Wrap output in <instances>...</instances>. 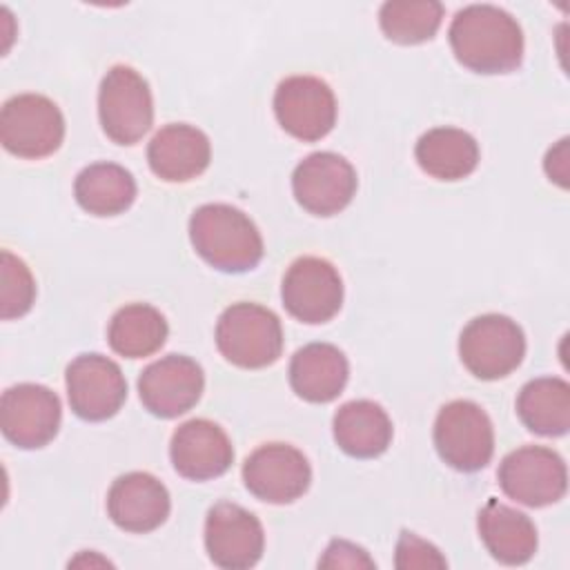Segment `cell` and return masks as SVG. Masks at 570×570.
<instances>
[{
  "instance_id": "cell-4",
  "label": "cell",
  "mask_w": 570,
  "mask_h": 570,
  "mask_svg": "<svg viewBox=\"0 0 570 570\" xmlns=\"http://www.w3.org/2000/svg\"><path fill=\"white\" fill-rule=\"evenodd\" d=\"M459 356L476 379H503L514 372L525 356L523 330L503 314L476 316L459 336Z\"/></svg>"
},
{
  "instance_id": "cell-5",
  "label": "cell",
  "mask_w": 570,
  "mask_h": 570,
  "mask_svg": "<svg viewBox=\"0 0 570 570\" xmlns=\"http://www.w3.org/2000/svg\"><path fill=\"white\" fill-rule=\"evenodd\" d=\"M434 445L450 468L476 472L485 468L494 454L492 421L474 401H452L436 414Z\"/></svg>"
},
{
  "instance_id": "cell-13",
  "label": "cell",
  "mask_w": 570,
  "mask_h": 570,
  "mask_svg": "<svg viewBox=\"0 0 570 570\" xmlns=\"http://www.w3.org/2000/svg\"><path fill=\"white\" fill-rule=\"evenodd\" d=\"M69 405L85 421L111 419L127 399V381L116 361L102 354H80L65 374Z\"/></svg>"
},
{
  "instance_id": "cell-12",
  "label": "cell",
  "mask_w": 570,
  "mask_h": 570,
  "mask_svg": "<svg viewBox=\"0 0 570 570\" xmlns=\"http://www.w3.org/2000/svg\"><path fill=\"white\" fill-rule=\"evenodd\" d=\"M245 488L267 503H292L312 483V468L301 450L287 443H265L243 463Z\"/></svg>"
},
{
  "instance_id": "cell-18",
  "label": "cell",
  "mask_w": 570,
  "mask_h": 570,
  "mask_svg": "<svg viewBox=\"0 0 570 570\" xmlns=\"http://www.w3.org/2000/svg\"><path fill=\"white\" fill-rule=\"evenodd\" d=\"M169 492L149 472H127L118 476L107 494L111 521L127 532H151L169 517Z\"/></svg>"
},
{
  "instance_id": "cell-11",
  "label": "cell",
  "mask_w": 570,
  "mask_h": 570,
  "mask_svg": "<svg viewBox=\"0 0 570 570\" xmlns=\"http://www.w3.org/2000/svg\"><path fill=\"white\" fill-rule=\"evenodd\" d=\"M62 419L60 399L45 385L20 383L2 392V434L22 450H36L53 441Z\"/></svg>"
},
{
  "instance_id": "cell-1",
  "label": "cell",
  "mask_w": 570,
  "mask_h": 570,
  "mask_svg": "<svg viewBox=\"0 0 570 570\" xmlns=\"http://www.w3.org/2000/svg\"><path fill=\"white\" fill-rule=\"evenodd\" d=\"M448 38L454 58L476 73H508L523 58L519 22L494 4H470L456 11Z\"/></svg>"
},
{
  "instance_id": "cell-29",
  "label": "cell",
  "mask_w": 570,
  "mask_h": 570,
  "mask_svg": "<svg viewBox=\"0 0 570 570\" xmlns=\"http://www.w3.org/2000/svg\"><path fill=\"white\" fill-rule=\"evenodd\" d=\"M394 563L396 568H445L448 566L443 554L432 543L416 537L414 532H401Z\"/></svg>"
},
{
  "instance_id": "cell-28",
  "label": "cell",
  "mask_w": 570,
  "mask_h": 570,
  "mask_svg": "<svg viewBox=\"0 0 570 570\" xmlns=\"http://www.w3.org/2000/svg\"><path fill=\"white\" fill-rule=\"evenodd\" d=\"M36 301V283L18 256L9 249L0 254V316L4 321L24 316Z\"/></svg>"
},
{
  "instance_id": "cell-26",
  "label": "cell",
  "mask_w": 570,
  "mask_h": 570,
  "mask_svg": "<svg viewBox=\"0 0 570 570\" xmlns=\"http://www.w3.org/2000/svg\"><path fill=\"white\" fill-rule=\"evenodd\" d=\"M167 332V321L156 307L129 303L111 316L107 341L125 358H145L165 345Z\"/></svg>"
},
{
  "instance_id": "cell-8",
  "label": "cell",
  "mask_w": 570,
  "mask_h": 570,
  "mask_svg": "<svg viewBox=\"0 0 570 570\" xmlns=\"http://www.w3.org/2000/svg\"><path fill=\"white\" fill-rule=\"evenodd\" d=\"M499 485L517 503L543 508L563 499L568 472L563 459L543 445H523L503 456L499 465Z\"/></svg>"
},
{
  "instance_id": "cell-20",
  "label": "cell",
  "mask_w": 570,
  "mask_h": 570,
  "mask_svg": "<svg viewBox=\"0 0 570 570\" xmlns=\"http://www.w3.org/2000/svg\"><path fill=\"white\" fill-rule=\"evenodd\" d=\"M350 376L345 354L330 343H309L301 347L289 363L292 390L309 403L334 401Z\"/></svg>"
},
{
  "instance_id": "cell-19",
  "label": "cell",
  "mask_w": 570,
  "mask_h": 570,
  "mask_svg": "<svg viewBox=\"0 0 570 570\" xmlns=\"http://www.w3.org/2000/svg\"><path fill=\"white\" fill-rule=\"evenodd\" d=\"M212 158L209 138L185 122H174L154 134L147 147L151 171L167 183H187L200 176Z\"/></svg>"
},
{
  "instance_id": "cell-6",
  "label": "cell",
  "mask_w": 570,
  "mask_h": 570,
  "mask_svg": "<svg viewBox=\"0 0 570 570\" xmlns=\"http://www.w3.org/2000/svg\"><path fill=\"white\" fill-rule=\"evenodd\" d=\"M102 131L118 145H136L154 122V100L147 80L131 67H111L98 91Z\"/></svg>"
},
{
  "instance_id": "cell-24",
  "label": "cell",
  "mask_w": 570,
  "mask_h": 570,
  "mask_svg": "<svg viewBox=\"0 0 570 570\" xmlns=\"http://www.w3.org/2000/svg\"><path fill=\"white\" fill-rule=\"evenodd\" d=\"M521 423L541 436H561L570 428V385L559 376L525 383L517 396Z\"/></svg>"
},
{
  "instance_id": "cell-10",
  "label": "cell",
  "mask_w": 570,
  "mask_h": 570,
  "mask_svg": "<svg viewBox=\"0 0 570 570\" xmlns=\"http://www.w3.org/2000/svg\"><path fill=\"white\" fill-rule=\"evenodd\" d=\"M278 125L303 142L327 136L336 122V98L327 82L314 76H289L274 94Z\"/></svg>"
},
{
  "instance_id": "cell-7",
  "label": "cell",
  "mask_w": 570,
  "mask_h": 570,
  "mask_svg": "<svg viewBox=\"0 0 570 570\" xmlns=\"http://www.w3.org/2000/svg\"><path fill=\"white\" fill-rule=\"evenodd\" d=\"M65 138V118L53 100L40 94L9 98L0 114V140L18 158L51 156Z\"/></svg>"
},
{
  "instance_id": "cell-15",
  "label": "cell",
  "mask_w": 570,
  "mask_h": 570,
  "mask_svg": "<svg viewBox=\"0 0 570 570\" xmlns=\"http://www.w3.org/2000/svg\"><path fill=\"white\" fill-rule=\"evenodd\" d=\"M205 548L218 568L245 570L261 561L265 532L249 510L238 503L220 501L207 512Z\"/></svg>"
},
{
  "instance_id": "cell-27",
  "label": "cell",
  "mask_w": 570,
  "mask_h": 570,
  "mask_svg": "<svg viewBox=\"0 0 570 570\" xmlns=\"http://www.w3.org/2000/svg\"><path fill=\"white\" fill-rule=\"evenodd\" d=\"M443 20V4L436 0H396L385 2L379 11V24L392 42L419 45L439 31Z\"/></svg>"
},
{
  "instance_id": "cell-17",
  "label": "cell",
  "mask_w": 570,
  "mask_h": 570,
  "mask_svg": "<svg viewBox=\"0 0 570 570\" xmlns=\"http://www.w3.org/2000/svg\"><path fill=\"white\" fill-rule=\"evenodd\" d=\"M169 456L174 470L191 481H207L225 474L234 461L229 436L207 419H191L178 425L171 436Z\"/></svg>"
},
{
  "instance_id": "cell-16",
  "label": "cell",
  "mask_w": 570,
  "mask_h": 570,
  "mask_svg": "<svg viewBox=\"0 0 570 570\" xmlns=\"http://www.w3.org/2000/svg\"><path fill=\"white\" fill-rule=\"evenodd\" d=\"M296 203L314 216H334L356 194L354 167L334 151H316L301 160L292 174Z\"/></svg>"
},
{
  "instance_id": "cell-2",
  "label": "cell",
  "mask_w": 570,
  "mask_h": 570,
  "mask_svg": "<svg viewBox=\"0 0 570 570\" xmlns=\"http://www.w3.org/2000/svg\"><path fill=\"white\" fill-rule=\"evenodd\" d=\"M189 240L214 269L243 274L263 258V238L240 209L225 203L198 207L189 218Z\"/></svg>"
},
{
  "instance_id": "cell-31",
  "label": "cell",
  "mask_w": 570,
  "mask_h": 570,
  "mask_svg": "<svg viewBox=\"0 0 570 570\" xmlns=\"http://www.w3.org/2000/svg\"><path fill=\"white\" fill-rule=\"evenodd\" d=\"M546 174L550 180H554L559 187H568V138H561L548 154L543 160Z\"/></svg>"
},
{
  "instance_id": "cell-3",
  "label": "cell",
  "mask_w": 570,
  "mask_h": 570,
  "mask_svg": "<svg viewBox=\"0 0 570 570\" xmlns=\"http://www.w3.org/2000/svg\"><path fill=\"white\" fill-rule=\"evenodd\" d=\"M218 352L234 365L261 370L283 352V327L278 316L258 303H234L216 323Z\"/></svg>"
},
{
  "instance_id": "cell-22",
  "label": "cell",
  "mask_w": 570,
  "mask_h": 570,
  "mask_svg": "<svg viewBox=\"0 0 570 570\" xmlns=\"http://www.w3.org/2000/svg\"><path fill=\"white\" fill-rule=\"evenodd\" d=\"M336 445L354 459H374L392 443V421L387 412L367 399L341 405L332 421Z\"/></svg>"
},
{
  "instance_id": "cell-9",
  "label": "cell",
  "mask_w": 570,
  "mask_h": 570,
  "mask_svg": "<svg viewBox=\"0 0 570 570\" xmlns=\"http://www.w3.org/2000/svg\"><path fill=\"white\" fill-rule=\"evenodd\" d=\"M281 298L296 321L318 325L338 314L343 305V281L330 261L303 256L287 267Z\"/></svg>"
},
{
  "instance_id": "cell-14",
  "label": "cell",
  "mask_w": 570,
  "mask_h": 570,
  "mask_svg": "<svg viewBox=\"0 0 570 570\" xmlns=\"http://www.w3.org/2000/svg\"><path fill=\"white\" fill-rule=\"evenodd\" d=\"M205 387L203 367L183 354H167L147 365L138 379V396L145 410L158 419H176L189 412Z\"/></svg>"
},
{
  "instance_id": "cell-30",
  "label": "cell",
  "mask_w": 570,
  "mask_h": 570,
  "mask_svg": "<svg viewBox=\"0 0 570 570\" xmlns=\"http://www.w3.org/2000/svg\"><path fill=\"white\" fill-rule=\"evenodd\" d=\"M321 568H376L374 559L356 543L334 539L318 561Z\"/></svg>"
},
{
  "instance_id": "cell-21",
  "label": "cell",
  "mask_w": 570,
  "mask_h": 570,
  "mask_svg": "<svg viewBox=\"0 0 570 570\" xmlns=\"http://www.w3.org/2000/svg\"><path fill=\"white\" fill-rule=\"evenodd\" d=\"M476 525L488 552L505 566H521L537 552L539 539L530 517L497 499L479 510Z\"/></svg>"
},
{
  "instance_id": "cell-25",
  "label": "cell",
  "mask_w": 570,
  "mask_h": 570,
  "mask_svg": "<svg viewBox=\"0 0 570 570\" xmlns=\"http://www.w3.org/2000/svg\"><path fill=\"white\" fill-rule=\"evenodd\" d=\"M73 194L85 212L94 216H116L131 207L136 180L116 163H94L76 176Z\"/></svg>"
},
{
  "instance_id": "cell-23",
  "label": "cell",
  "mask_w": 570,
  "mask_h": 570,
  "mask_svg": "<svg viewBox=\"0 0 570 570\" xmlns=\"http://www.w3.org/2000/svg\"><path fill=\"white\" fill-rule=\"evenodd\" d=\"M419 167L439 180H461L479 165L476 140L456 127H434L425 131L414 149Z\"/></svg>"
}]
</instances>
